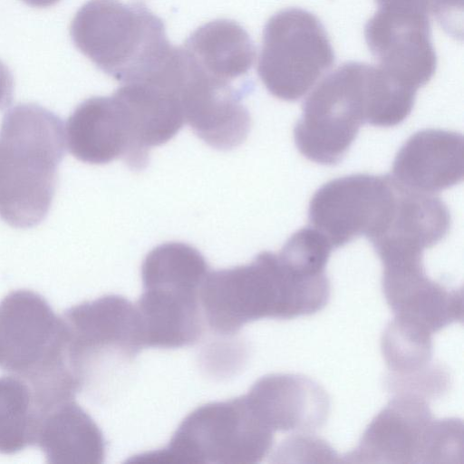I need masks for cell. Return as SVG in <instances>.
Masks as SVG:
<instances>
[{"instance_id": "15", "label": "cell", "mask_w": 464, "mask_h": 464, "mask_svg": "<svg viewBox=\"0 0 464 464\" xmlns=\"http://www.w3.org/2000/svg\"><path fill=\"white\" fill-rule=\"evenodd\" d=\"M432 333L405 318L395 316L382 334L381 347L390 371L387 380L425 373L431 363Z\"/></svg>"}, {"instance_id": "17", "label": "cell", "mask_w": 464, "mask_h": 464, "mask_svg": "<svg viewBox=\"0 0 464 464\" xmlns=\"http://www.w3.org/2000/svg\"><path fill=\"white\" fill-rule=\"evenodd\" d=\"M462 0H430V9L449 33L457 32L458 14H462Z\"/></svg>"}, {"instance_id": "19", "label": "cell", "mask_w": 464, "mask_h": 464, "mask_svg": "<svg viewBox=\"0 0 464 464\" xmlns=\"http://www.w3.org/2000/svg\"><path fill=\"white\" fill-rule=\"evenodd\" d=\"M379 6L401 5L422 7L430 10V0H376Z\"/></svg>"}, {"instance_id": "11", "label": "cell", "mask_w": 464, "mask_h": 464, "mask_svg": "<svg viewBox=\"0 0 464 464\" xmlns=\"http://www.w3.org/2000/svg\"><path fill=\"white\" fill-rule=\"evenodd\" d=\"M246 395L274 432L309 433L322 427L328 418V394L321 385L304 375L272 373L263 376Z\"/></svg>"}, {"instance_id": "10", "label": "cell", "mask_w": 464, "mask_h": 464, "mask_svg": "<svg viewBox=\"0 0 464 464\" xmlns=\"http://www.w3.org/2000/svg\"><path fill=\"white\" fill-rule=\"evenodd\" d=\"M134 304L143 347L178 348L198 342L204 331L199 287L169 282L143 284Z\"/></svg>"}, {"instance_id": "16", "label": "cell", "mask_w": 464, "mask_h": 464, "mask_svg": "<svg viewBox=\"0 0 464 464\" xmlns=\"http://www.w3.org/2000/svg\"><path fill=\"white\" fill-rule=\"evenodd\" d=\"M293 436L282 445L278 457H313L319 462H337L338 456L328 443L321 439L304 433Z\"/></svg>"}, {"instance_id": "18", "label": "cell", "mask_w": 464, "mask_h": 464, "mask_svg": "<svg viewBox=\"0 0 464 464\" xmlns=\"http://www.w3.org/2000/svg\"><path fill=\"white\" fill-rule=\"evenodd\" d=\"M14 80L7 66L0 61V109L7 106L13 96Z\"/></svg>"}, {"instance_id": "1", "label": "cell", "mask_w": 464, "mask_h": 464, "mask_svg": "<svg viewBox=\"0 0 464 464\" xmlns=\"http://www.w3.org/2000/svg\"><path fill=\"white\" fill-rule=\"evenodd\" d=\"M330 293L324 277L299 273L264 251L249 264L209 272L200 303L209 327L230 335L256 320L314 314L327 304Z\"/></svg>"}, {"instance_id": "7", "label": "cell", "mask_w": 464, "mask_h": 464, "mask_svg": "<svg viewBox=\"0 0 464 464\" xmlns=\"http://www.w3.org/2000/svg\"><path fill=\"white\" fill-rule=\"evenodd\" d=\"M428 13L421 7L379 6L364 31L379 67L415 92L430 82L437 64Z\"/></svg>"}, {"instance_id": "13", "label": "cell", "mask_w": 464, "mask_h": 464, "mask_svg": "<svg viewBox=\"0 0 464 464\" xmlns=\"http://www.w3.org/2000/svg\"><path fill=\"white\" fill-rule=\"evenodd\" d=\"M181 103L185 122L210 147L232 150L246 139L248 111L224 83L194 76L183 86Z\"/></svg>"}, {"instance_id": "2", "label": "cell", "mask_w": 464, "mask_h": 464, "mask_svg": "<svg viewBox=\"0 0 464 464\" xmlns=\"http://www.w3.org/2000/svg\"><path fill=\"white\" fill-rule=\"evenodd\" d=\"M62 121L49 110L23 103L5 115L0 126V218L27 228L47 215L64 154Z\"/></svg>"}, {"instance_id": "12", "label": "cell", "mask_w": 464, "mask_h": 464, "mask_svg": "<svg viewBox=\"0 0 464 464\" xmlns=\"http://www.w3.org/2000/svg\"><path fill=\"white\" fill-rule=\"evenodd\" d=\"M463 176L462 135L426 129L411 135L400 149L392 178L402 188L433 195L459 183Z\"/></svg>"}, {"instance_id": "9", "label": "cell", "mask_w": 464, "mask_h": 464, "mask_svg": "<svg viewBox=\"0 0 464 464\" xmlns=\"http://www.w3.org/2000/svg\"><path fill=\"white\" fill-rule=\"evenodd\" d=\"M434 421L425 399L396 394L369 424L346 461L424 463Z\"/></svg>"}, {"instance_id": "3", "label": "cell", "mask_w": 464, "mask_h": 464, "mask_svg": "<svg viewBox=\"0 0 464 464\" xmlns=\"http://www.w3.org/2000/svg\"><path fill=\"white\" fill-rule=\"evenodd\" d=\"M274 433L245 394L198 407L166 448L137 458L163 463H257L270 451Z\"/></svg>"}, {"instance_id": "14", "label": "cell", "mask_w": 464, "mask_h": 464, "mask_svg": "<svg viewBox=\"0 0 464 464\" xmlns=\"http://www.w3.org/2000/svg\"><path fill=\"white\" fill-rule=\"evenodd\" d=\"M65 144L77 160L90 164L125 160L130 137L123 114L115 98L92 97L69 116Z\"/></svg>"}, {"instance_id": "5", "label": "cell", "mask_w": 464, "mask_h": 464, "mask_svg": "<svg viewBox=\"0 0 464 464\" xmlns=\"http://www.w3.org/2000/svg\"><path fill=\"white\" fill-rule=\"evenodd\" d=\"M334 61L324 28L311 13L290 8L269 20L258 72L274 96L288 102L300 99Z\"/></svg>"}, {"instance_id": "4", "label": "cell", "mask_w": 464, "mask_h": 464, "mask_svg": "<svg viewBox=\"0 0 464 464\" xmlns=\"http://www.w3.org/2000/svg\"><path fill=\"white\" fill-rule=\"evenodd\" d=\"M374 68L344 63L310 93L294 129L296 147L306 159L334 165L343 158L367 121Z\"/></svg>"}, {"instance_id": "20", "label": "cell", "mask_w": 464, "mask_h": 464, "mask_svg": "<svg viewBox=\"0 0 464 464\" xmlns=\"http://www.w3.org/2000/svg\"><path fill=\"white\" fill-rule=\"evenodd\" d=\"M22 1L30 6L38 7V8H45V7L54 5L60 0H22Z\"/></svg>"}, {"instance_id": "8", "label": "cell", "mask_w": 464, "mask_h": 464, "mask_svg": "<svg viewBox=\"0 0 464 464\" xmlns=\"http://www.w3.org/2000/svg\"><path fill=\"white\" fill-rule=\"evenodd\" d=\"M181 86L160 78L132 82L114 98L123 114L130 137L126 164L143 169L151 148L171 140L185 122Z\"/></svg>"}, {"instance_id": "6", "label": "cell", "mask_w": 464, "mask_h": 464, "mask_svg": "<svg viewBox=\"0 0 464 464\" xmlns=\"http://www.w3.org/2000/svg\"><path fill=\"white\" fill-rule=\"evenodd\" d=\"M397 191L390 176L353 174L330 180L314 194L309 221L333 247L362 235L370 240L386 224Z\"/></svg>"}]
</instances>
